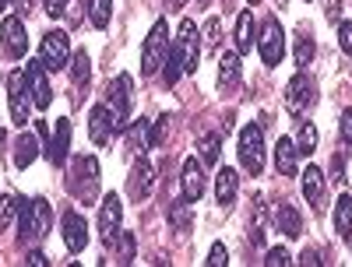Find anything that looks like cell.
I'll use <instances>...</instances> for the list:
<instances>
[{"label":"cell","instance_id":"cell-25","mask_svg":"<svg viewBox=\"0 0 352 267\" xmlns=\"http://www.w3.org/2000/svg\"><path fill=\"white\" fill-rule=\"evenodd\" d=\"M166 218H169V225H173L176 232H187L190 222H194V215H190V200H187V197L169 200V204H166Z\"/></svg>","mask_w":352,"mask_h":267},{"label":"cell","instance_id":"cell-39","mask_svg":"<svg viewBox=\"0 0 352 267\" xmlns=\"http://www.w3.org/2000/svg\"><path fill=\"white\" fill-rule=\"evenodd\" d=\"M204 264H212V267H222V264H229V250L222 246V243H212V250H208V260Z\"/></svg>","mask_w":352,"mask_h":267},{"label":"cell","instance_id":"cell-53","mask_svg":"<svg viewBox=\"0 0 352 267\" xmlns=\"http://www.w3.org/2000/svg\"><path fill=\"white\" fill-rule=\"evenodd\" d=\"M307 4H310V0H307Z\"/></svg>","mask_w":352,"mask_h":267},{"label":"cell","instance_id":"cell-10","mask_svg":"<svg viewBox=\"0 0 352 267\" xmlns=\"http://www.w3.org/2000/svg\"><path fill=\"white\" fill-rule=\"evenodd\" d=\"M194 32H197V25L190 18H184L180 21V36H176V46H173L187 74H194L197 71V60H201V46H197V36Z\"/></svg>","mask_w":352,"mask_h":267},{"label":"cell","instance_id":"cell-33","mask_svg":"<svg viewBox=\"0 0 352 267\" xmlns=\"http://www.w3.org/2000/svg\"><path fill=\"white\" fill-rule=\"evenodd\" d=\"M317 148V127L314 124H300V134H296V152L300 155H310Z\"/></svg>","mask_w":352,"mask_h":267},{"label":"cell","instance_id":"cell-28","mask_svg":"<svg viewBox=\"0 0 352 267\" xmlns=\"http://www.w3.org/2000/svg\"><path fill=\"white\" fill-rule=\"evenodd\" d=\"M67 71H71V81H74V88L88 84V78H92V60H88V53H85V49L71 53V64H67Z\"/></svg>","mask_w":352,"mask_h":267},{"label":"cell","instance_id":"cell-35","mask_svg":"<svg viewBox=\"0 0 352 267\" xmlns=\"http://www.w3.org/2000/svg\"><path fill=\"white\" fill-rule=\"evenodd\" d=\"M184 74V64H180V56H176V49H169L166 53V67H162V78H166V84H176V78Z\"/></svg>","mask_w":352,"mask_h":267},{"label":"cell","instance_id":"cell-12","mask_svg":"<svg viewBox=\"0 0 352 267\" xmlns=\"http://www.w3.org/2000/svg\"><path fill=\"white\" fill-rule=\"evenodd\" d=\"M180 183H184V197H187L190 204H197V200L204 197V190H208V176H204V162H201V159H187V162H184Z\"/></svg>","mask_w":352,"mask_h":267},{"label":"cell","instance_id":"cell-14","mask_svg":"<svg viewBox=\"0 0 352 267\" xmlns=\"http://www.w3.org/2000/svg\"><path fill=\"white\" fill-rule=\"evenodd\" d=\"M25 78H28V84H32V106H36V109H46V106L53 102V88H50V81H46V67H43L39 60H28Z\"/></svg>","mask_w":352,"mask_h":267},{"label":"cell","instance_id":"cell-13","mask_svg":"<svg viewBox=\"0 0 352 267\" xmlns=\"http://www.w3.org/2000/svg\"><path fill=\"white\" fill-rule=\"evenodd\" d=\"M120 222H124V204L116 194H106L102 204H99V232L102 240H109V235L120 232Z\"/></svg>","mask_w":352,"mask_h":267},{"label":"cell","instance_id":"cell-26","mask_svg":"<svg viewBox=\"0 0 352 267\" xmlns=\"http://www.w3.org/2000/svg\"><path fill=\"white\" fill-rule=\"evenodd\" d=\"M303 197H307L314 207H320V200H324V172L314 169V165L303 172Z\"/></svg>","mask_w":352,"mask_h":267},{"label":"cell","instance_id":"cell-48","mask_svg":"<svg viewBox=\"0 0 352 267\" xmlns=\"http://www.w3.org/2000/svg\"><path fill=\"white\" fill-rule=\"evenodd\" d=\"M14 8H18V14H28L32 11V0H14Z\"/></svg>","mask_w":352,"mask_h":267},{"label":"cell","instance_id":"cell-45","mask_svg":"<svg viewBox=\"0 0 352 267\" xmlns=\"http://www.w3.org/2000/svg\"><path fill=\"white\" fill-rule=\"evenodd\" d=\"M43 4H46V11H50L53 18H60V14H64V4H67V0H43Z\"/></svg>","mask_w":352,"mask_h":267},{"label":"cell","instance_id":"cell-22","mask_svg":"<svg viewBox=\"0 0 352 267\" xmlns=\"http://www.w3.org/2000/svg\"><path fill=\"white\" fill-rule=\"evenodd\" d=\"M39 159V137L36 134H21L14 141V169H28Z\"/></svg>","mask_w":352,"mask_h":267},{"label":"cell","instance_id":"cell-30","mask_svg":"<svg viewBox=\"0 0 352 267\" xmlns=\"http://www.w3.org/2000/svg\"><path fill=\"white\" fill-rule=\"evenodd\" d=\"M14 211H18V240L32 243V200H28V197L14 200Z\"/></svg>","mask_w":352,"mask_h":267},{"label":"cell","instance_id":"cell-11","mask_svg":"<svg viewBox=\"0 0 352 267\" xmlns=\"http://www.w3.org/2000/svg\"><path fill=\"white\" fill-rule=\"evenodd\" d=\"M152 187H155V169H152V162H134V169H131V176H127V197L134 200V204H141L144 197L152 194Z\"/></svg>","mask_w":352,"mask_h":267},{"label":"cell","instance_id":"cell-51","mask_svg":"<svg viewBox=\"0 0 352 267\" xmlns=\"http://www.w3.org/2000/svg\"><path fill=\"white\" fill-rule=\"evenodd\" d=\"M204 4H212V0H197V8H204Z\"/></svg>","mask_w":352,"mask_h":267},{"label":"cell","instance_id":"cell-38","mask_svg":"<svg viewBox=\"0 0 352 267\" xmlns=\"http://www.w3.org/2000/svg\"><path fill=\"white\" fill-rule=\"evenodd\" d=\"M204 46H208V49L219 46V18H208V21H204Z\"/></svg>","mask_w":352,"mask_h":267},{"label":"cell","instance_id":"cell-31","mask_svg":"<svg viewBox=\"0 0 352 267\" xmlns=\"http://www.w3.org/2000/svg\"><path fill=\"white\" fill-rule=\"evenodd\" d=\"M113 14V0H88V18H92L96 28H106Z\"/></svg>","mask_w":352,"mask_h":267},{"label":"cell","instance_id":"cell-3","mask_svg":"<svg viewBox=\"0 0 352 267\" xmlns=\"http://www.w3.org/2000/svg\"><path fill=\"white\" fill-rule=\"evenodd\" d=\"M39 64L46 71H67L71 64V36L64 28H50L39 43Z\"/></svg>","mask_w":352,"mask_h":267},{"label":"cell","instance_id":"cell-34","mask_svg":"<svg viewBox=\"0 0 352 267\" xmlns=\"http://www.w3.org/2000/svg\"><path fill=\"white\" fill-rule=\"evenodd\" d=\"M219 144H222L219 134H204L201 137V162H208V165L219 162Z\"/></svg>","mask_w":352,"mask_h":267},{"label":"cell","instance_id":"cell-1","mask_svg":"<svg viewBox=\"0 0 352 267\" xmlns=\"http://www.w3.org/2000/svg\"><path fill=\"white\" fill-rule=\"evenodd\" d=\"M67 190L81 204H92L99 197V162H96V155H74V162L67 169Z\"/></svg>","mask_w":352,"mask_h":267},{"label":"cell","instance_id":"cell-36","mask_svg":"<svg viewBox=\"0 0 352 267\" xmlns=\"http://www.w3.org/2000/svg\"><path fill=\"white\" fill-rule=\"evenodd\" d=\"M166 134H169V116H159L155 127H152V134H148V141H144V144H148V148H159V144L166 141Z\"/></svg>","mask_w":352,"mask_h":267},{"label":"cell","instance_id":"cell-49","mask_svg":"<svg viewBox=\"0 0 352 267\" xmlns=\"http://www.w3.org/2000/svg\"><path fill=\"white\" fill-rule=\"evenodd\" d=\"M166 4H169V11H180V8L187 4V0H166Z\"/></svg>","mask_w":352,"mask_h":267},{"label":"cell","instance_id":"cell-46","mask_svg":"<svg viewBox=\"0 0 352 267\" xmlns=\"http://www.w3.org/2000/svg\"><path fill=\"white\" fill-rule=\"evenodd\" d=\"M338 14H342V0H328V21L338 25Z\"/></svg>","mask_w":352,"mask_h":267},{"label":"cell","instance_id":"cell-52","mask_svg":"<svg viewBox=\"0 0 352 267\" xmlns=\"http://www.w3.org/2000/svg\"><path fill=\"white\" fill-rule=\"evenodd\" d=\"M250 4H257V0H250Z\"/></svg>","mask_w":352,"mask_h":267},{"label":"cell","instance_id":"cell-2","mask_svg":"<svg viewBox=\"0 0 352 267\" xmlns=\"http://www.w3.org/2000/svg\"><path fill=\"white\" fill-rule=\"evenodd\" d=\"M169 25L159 18L155 25H152V32H148V39H144V46H141V74L144 78H152V74H159V67L166 64V53H169Z\"/></svg>","mask_w":352,"mask_h":267},{"label":"cell","instance_id":"cell-41","mask_svg":"<svg viewBox=\"0 0 352 267\" xmlns=\"http://www.w3.org/2000/svg\"><path fill=\"white\" fill-rule=\"evenodd\" d=\"M264 264H268V267H285V264H292V260H289L285 246H275V250H268V257H264Z\"/></svg>","mask_w":352,"mask_h":267},{"label":"cell","instance_id":"cell-37","mask_svg":"<svg viewBox=\"0 0 352 267\" xmlns=\"http://www.w3.org/2000/svg\"><path fill=\"white\" fill-rule=\"evenodd\" d=\"M338 46L352 56V21H338Z\"/></svg>","mask_w":352,"mask_h":267},{"label":"cell","instance_id":"cell-43","mask_svg":"<svg viewBox=\"0 0 352 267\" xmlns=\"http://www.w3.org/2000/svg\"><path fill=\"white\" fill-rule=\"evenodd\" d=\"M331 180H335V183H342V180H345V159H342V155H335V159H331Z\"/></svg>","mask_w":352,"mask_h":267},{"label":"cell","instance_id":"cell-42","mask_svg":"<svg viewBox=\"0 0 352 267\" xmlns=\"http://www.w3.org/2000/svg\"><path fill=\"white\" fill-rule=\"evenodd\" d=\"M338 134H342V141H345V144H352V109H345V113H342V120H338Z\"/></svg>","mask_w":352,"mask_h":267},{"label":"cell","instance_id":"cell-44","mask_svg":"<svg viewBox=\"0 0 352 267\" xmlns=\"http://www.w3.org/2000/svg\"><path fill=\"white\" fill-rule=\"evenodd\" d=\"M300 264H307V267H317V264H324V260H320V253H317V250H310V246H307V250L300 253Z\"/></svg>","mask_w":352,"mask_h":267},{"label":"cell","instance_id":"cell-27","mask_svg":"<svg viewBox=\"0 0 352 267\" xmlns=\"http://www.w3.org/2000/svg\"><path fill=\"white\" fill-rule=\"evenodd\" d=\"M335 232H338V240H352V197L349 194H342L335 204Z\"/></svg>","mask_w":352,"mask_h":267},{"label":"cell","instance_id":"cell-50","mask_svg":"<svg viewBox=\"0 0 352 267\" xmlns=\"http://www.w3.org/2000/svg\"><path fill=\"white\" fill-rule=\"evenodd\" d=\"M8 11V0H0V14H4Z\"/></svg>","mask_w":352,"mask_h":267},{"label":"cell","instance_id":"cell-18","mask_svg":"<svg viewBox=\"0 0 352 267\" xmlns=\"http://www.w3.org/2000/svg\"><path fill=\"white\" fill-rule=\"evenodd\" d=\"M236 194H240V172L229 169V165H222L219 176H215V197H219V204H222V207H232Z\"/></svg>","mask_w":352,"mask_h":267},{"label":"cell","instance_id":"cell-17","mask_svg":"<svg viewBox=\"0 0 352 267\" xmlns=\"http://www.w3.org/2000/svg\"><path fill=\"white\" fill-rule=\"evenodd\" d=\"M116 124H113V113L109 106H92V113H88V134H92L96 144H106L113 137Z\"/></svg>","mask_w":352,"mask_h":267},{"label":"cell","instance_id":"cell-23","mask_svg":"<svg viewBox=\"0 0 352 267\" xmlns=\"http://www.w3.org/2000/svg\"><path fill=\"white\" fill-rule=\"evenodd\" d=\"M109 246H116V253H113V260L116 264H134V257H138V243H134V232H116V235H109L106 240Z\"/></svg>","mask_w":352,"mask_h":267},{"label":"cell","instance_id":"cell-16","mask_svg":"<svg viewBox=\"0 0 352 267\" xmlns=\"http://www.w3.org/2000/svg\"><path fill=\"white\" fill-rule=\"evenodd\" d=\"M64 243L71 253H81L88 246V225L78 211H64Z\"/></svg>","mask_w":352,"mask_h":267},{"label":"cell","instance_id":"cell-15","mask_svg":"<svg viewBox=\"0 0 352 267\" xmlns=\"http://www.w3.org/2000/svg\"><path fill=\"white\" fill-rule=\"evenodd\" d=\"M275 229L285 235V240H300L303 215L296 211V204H289V200H278V204H275Z\"/></svg>","mask_w":352,"mask_h":267},{"label":"cell","instance_id":"cell-6","mask_svg":"<svg viewBox=\"0 0 352 267\" xmlns=\"http://www.w3.org/2000/svg\"><path fill=\"white\" fill-rule=\"evenodd\" d=\"M257 49H261V60L268 64V67H278L282 64V56H285V32H282L278 18H268V21L261 25Z\"/></svg>","mask_w":352,"mask_h":267},{"label":"cell","instance_id":"cell-47","mask_svg":"<svg viewBox=\"0 0 352 267\" xmlns=\"http://www.w3.org/2000/svg\"><path fill=\"white\" fill-rule=\"evenodd\" d=\"M28 264H36V267H43V264H50V260H46V253L32 250V253H28Z\"/></svg>","mask_w":352,"mask_h":267},{"label":"cell","instance_id":"cell-19","mask_svg":"<svg viewBox=\"0 0 352 267\" xmlns=\"http://www.w3.org/2000/svg\"><path fill=\"white\" fill-rule=\"evenodd\" d=\"M53 229V207L43 197H32V243H43Z\"/></svg>","mask_w":352,"mask_h":267},{"label":"cell","instance_id":"cell-8","mask_svg":"<svg viewBox=\"0 0 352 267\" xmlns=\"http://www.w3.org/2000/svg\"><path fill=\"white\" fill-rule=\"evenodd\" d=\"M134 78L131 74H120L113 84H109V113H113V124L116 127H127V116L134 109Z\"/></svg>","mask_w":352,"mask_h":267},{"label":"cell","instance_id":"cell-32","mask_svg":"<svg viewBox=\"0 0 352 267\" xmlns=\"http://www.w3.org/2000/svg\"><path fill=\"white\" fill-rule=\"evenodd\" d=\"M314 36L310 32H300V39H296V67L300 71H307L310 67V60H314Z\"/></svg>","mask_w":352,"mask_h":267},{"label":"cell","instance_id":"cell-24","mask_svg":"<svg viewBox=\"0 0 352 267\" xmlns=\"http://www.w3.org/2000/svg\"><path fill=\"white\" fill-rule=\"evenodd\" d=\"M240 81V53H226L219 60V88L222 92H232Z\"/></svg>","mask_w":352,"mask_h":267},{"label":"cell","instance_id":"cell-20","mask_svg":"<svg viewBox=\"0 0 352 267\" xmlns=\"http://www.w3.org/2000/svg\"><path fill=\"white\" fill-rule=\"evenodd\" d=\"M67 152H71V124L67 120H56V130H53V141H50V162L53 165H64L67 162Z\"/></svg>","mask_w":352,"mask_h":267},{"label":"cell","instance_id":"cell-5","mask_svg":"<svg viewBox=\"0 0 352 267\" xmlns=\"http://www.w3.org/2000/svg\"><path fill=\"white\" fill-rule=\"evenodd\" d=\"M314 102H317V81L300 71L296 78L285 84V109H289L292 116H300V113H307Z\"/></svg>","mask_w":352,"mask_h":267},{"label":"cell","instance_id":"cell-7","mask_svg":"<svg viewBox=\"0 0 352 267\" xmlns=\"http://www.w3.org/2000/svg\"><path fill=\"white\" fill-rule=\"evenodd\" d=\"M8 102H11V124L25 127L28 113H32V95H28V78L25 71H14L8 78Z\"/></svg>","mask_w":352,"mask_h":267},{"label":"cell","instance_id":"cell-9","mask_svg":"<svg viewBox=\"0 0 352 267\" xmlns=\"http://www.w3.org/2000/svg\"><path fill=\"white\" fill-rule=\"evenodd\" d=\"M0 43H4L8 56H14V60H21V56L28 53V32H25L21 14H8V18H0Z\"/></svg>","mask_w":352,"mask_h":267},{"label":"cell","instance_id":"cell-29","mask_svg":"<svg viewBox=\"0 0 352 267\" xmlns=\"http://www.w3.org/2000/svg\"><path fill=\"white\" fill-rule=\"evenodd\" d=\"M254 49V14L240 11L236 18V53H250Z\"/></svg>","mask_w":352,"mask_h":267},{"label":"cell","instance_id":"cell-4","mask_svg":"<svg viewBox=\"0 0 352 267\" xmlns=\"http://www.w3.org/2000/svg\"><path fill=\"white\" fill-rule=\"evenodd\" d=\"M240 165L250 176H257L264 169V130H261V124H247L240 130Z\"/></svg>","mask_w":352,"mask_h":267},{"label":"cell","instance_id":"cell-21","mask_svg":"<svg viewBox=\"0 0 352 267\" xmlns=\"http://www.w3.org/2000/svg\"><path fill=\"white\" fill-rule=\"evenodd\" d=\"M275 165L282 176H296L300 169V152H296V141H289V137H278L275 144Z\"/></svg>","mask_w":352,"mask_h":267},{"label":"cell","instance_id":"cell-40","mask_svg":"<svg viewBox=\"0 0 352 267\" xmlns=\"http://www.w3.org/2000/svg\"><path fill=\"white\" fill-rule=\"evenodd\" d=\"M14 218V200L11 197H0V232H4Z\"/></svg>","mask_w":352,"mask_h":267}]
</instances>
